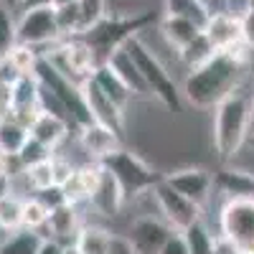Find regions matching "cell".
Returning <instances> with one entry per match:
<instances>
[{"label": "cell", "mask_w": 254, "mask_h": 254, "mask_svg": "<svg viewBox=\"0 0 254 254\" xmlns=\"http://www.w3.org/2000/svg\"><path fill=\"white\" fill-rule=\"evenodd\" d=\"M252 66L254 54L244 44L229 51H216L203 66L188 71L181 79L178 89L183 104L196 112H211L229 92H234L252 74Z\"/></svg>", "instance_id": "obj_1"}, {"label": "cell", "mask_w": 254, "mask_h": 254, "mask_svg": "<svg viewBox=\"0 0 254 254\" xmlns=\"http://www.w3.org/2000/svg\"><path fill=\"white\" fill-rule=\"evenodd\" d=\"M252 89H254V74H249L234 92H229L211 110V150H214L219 165L229 163L231 155L249 140Z\"/></svg>", "instance_id": "obj_2"}, {"label": "cell", "mask_w": 254, "mask_h": 254, "mask_svg": "<svg viewBox=\"0 0 254 254\" xmlns=\"http://www.w3.org/2000/svg\"><path fill=\"white\" fill-rule=\"evenodd\" d=\"M219 196V193H216ZM216 231L226 234L242 254H254V196H219Z\"/></svg>", "instance_id": "obj_3"}, {"label": "cell", "mask_w": 254, "mask_h": 254, "mask_svg": "<svg viewBox=\"0 0 254 254\" xmlns=\"http://www.w3.org/2000/svg\"><path fill=\"white\" fill-rule=\"evenodd\" d=\"M104 168L117 178V183L122 186L127 198H132L135 193H140V190L155 186L163 178L150 163H147L142 155H137L135 150H130V147H122L120 153L107 158L104 160Z\"/></svg>", "instance_id": "obj_4"}, {"label": "cell", "mask_w": 254, "mask_h": 254, "mask_svg": "<svg viewBox=\"0 0 254 254\" xmlns=\"http://www.w3.org/2000/svg\"><path fill=\"white\" fill-rule=\"evenodd\" d=\"M18 41L20 44L36 46L44 51L46 46L61 41L59 20H56V8L54 5H31L18 10Z\"/></svg>", "instance_id": "obj_5"}, {"label": "cell", "mask_w": 254, "mask_h": 254, "mask_svg": "<svg viewBox=\"0 0 254 254\" xmlns=\"http://www.w3.org/2000/svg\"><path fill=\"white\" fill-rule=\"evenodd\" d=\"M153 193L158 198L160 216L171 224V229L186 231L188 226H193L196 221H203V206H198L196 201H190L183 193H178V190L165 178H160L153 186Z\"/></svg>", "instance_id": "obj_6"}, {"label": "cell", "mask_w": 254, "mask_h": 254, "mask_svg": "<svg viewBox=\"0 0 254 254\" xmlns=\"http://www.w3.org/2000/svg\"><path fill=\"white\" fill-rule=\"evenodd\" d=\"M176 229L160 216H127L122 237L130 244L132 254H160L163 244Z\"/></svg>", "instance_id": "obj_7"}, {"label": "cell", "mask_w": 254, "mask_h": 254, "mask_svg": "<svg viewBox=\"0 0 254 254\" xmlns=\"http://www.w3.org/2000/svg\"><path fill=\"white\" fill-rule=\"evenodd\" d=\"M168 183H171L178 193H183L186 198L196 201L198 206H203V216H206V208L208 203L214 201L216 196V183H214V173L206 171L203 165L196 163H188L181 168H173L163 176Z\"/></svg>", "instance_id": "obj_8"}, {"label": "cell", "mask_w": 254, "mask_h": 254, "mask_svg": "<svg viewBox=\"0 0 254 254\" xmlns=\"http://www.w3.org/2000/svg\"><path fill=\"white\" fill-rule=\"evenodd\" d=\"M74 135H76V142L84 150V155L89 160H99V163H104L107 158H112L115 153H120L125 147L122 132H117L110 125L94 122V120L79 125Z\"/></svg>", "instance_id": "obj_9"}, {"label": "cell", "mask_w": 254, "mask_h": 254, "mask_svg": "<svg viewBox=\"0 0 254 254\" xmlns=\"http://www.w3.org/2000/svg\"><path fill=\"white\" fill-rule=\"evenodd\" d=\"M79 89H81L84 107H87V112H89V120L110 125V127H115L117 132H125V110L99 87V84L94 81V76L87 79V81H81Z\"/></svg>", "instance_id": "obj_10"}, {"label": "cell", "mask_w": 254, "mask_h": 254, "mask_svg": "<svg viewBox=\"0 0 254 254\" xmlns=\"http://www.w3.org/2000/svg\"><path fill=\"white\" fill-rule=\"evenodd\" d=\"M203 33L211 41V46L216 51H229L239 44H244L242 38V15L226 13V10H211L206 23H203Z\"/></svg>", "instance_id": "obj_11"}, {"label": "cell", "mask_w": 254, "mask_h": 254, "mask_svg": "<svg viewBox=\"0 0 254 254\" xmlns=\"http://www.w3.org/2000/svg\"><path fill=\"white\" fill-rule=\"evenodd\" d=\"M102 176H104V163H99V160L81 163L76 171H74V176L61 186L64 198H66L69 203H76V206L87 203L94 196V190H97Z\"/></svg>", "instance_id": "obj_12"}, {"label": "cell", "mask_w": 254, "mask_h": 254, "mask_svg": "<svg viewBox=\"0 0 254 254\" xmlns=\"http://www.w3.org/2000/svg\"><path fill=\"white\" fill-rule=\"evenodd\" d=\"M81 226H84V208L76 206V203L64 201V203H59V206L51 208L44 237H54L61 244H71L76 239Z\"/></svg>", "instance_id": "obj_13"}, {"label": "cell", "mask_w": 254, "mask_h": 254, "mask_svg": "<svg viewBox=\"0 0 254 254\" xmlns=\"http://www.w3.org/2000/svg\"><path fill=\"white\" fill-rule=\"evenodd\" d=\"M104 64H107V66L125 81V87L130 89L135 97H147V94H150V89H147V81H145V76H142V71H140V66H137L135 56L130 54V49H127V44L115 46V49L107 54Z\"/></svg>", "instance_id": "obj_14"}, {"label": "cell", "mask_w": 254, "mask_h": 254, "mask_svg": "<svg viewBox=\"0 0 254 254\" xmlns=\"http://www.w3.org/2000/svg\"><path fill=\"white\" fill-rule=\"evenodd\" d=\"M28 132L33 140H38L41 145H46L49 150H56L74 135V125L69 120H64L61 115H54L49 110H41V115L31 122Z\"/></svg>", "instance_id": "obj_15"}, {"label": "cell", "mask_w": 254, "mask_h": 254, "mask_svg": "<svg viewBox=\"0 0 254 254\" xmlns=\"http://www.w3.org/2000/svg\"><path fill=\"white\" fill-rule=\"evenodd\" d=\"M158 31L163 33V38H165L176 51H181V49H186L203 28H201L198 23H193V20H188V18L163 13V15L158 18Z\"/></svg>", "instance_id": "obj_16"}, {"label": "cell", "mask_w": 254, "mask_h": 254, "mask_svg": "<svg viewBox=\"0 0 254 254\" xmlns=\"http://www.w3.org/2000/svg\"><path fill=\"white\" fill-rule=\"evenodd\" d=\"M112 242H115V231L107 224H97V221H87L74 239L81 254H110Z\"/></svg>", "instance_id": "obj_17"}, {"label": "cell", "mask_w": 254, "mask_h": 254, "mask_svg": "<svg viewBox=\"0 0 254 254\" xmlns=\"http://www.w3.org/2000/svg\"><path fill=\"white\" fill-rule=\"evenodd\" d=\"M38 61H41V51L36 46H28V44H18L5 54L3 64L8 66V71L13 76H36L38 71Z\"/></svg>", "instance_id": "obj_18"}, {"label": "cell", "mask_w": 254, "mask_h": 254, "mask_svg": "<svg viewBox=\"0 0 254 254\" xmlns=\"http://www.w3.org/2000/svg\"><path fill=\"white\" fill-rule=\"evenodd\" d=\"M94 81H97L99 87H102L104 92H107V94H110V97H112V99L120 104V107H122L125 112H127V107H130V104L137 99L130 89L125 87V81H122V79H120V76H117V74H115V71L107 66V64H102V66L94 71Z\"/></svg>", "instance_id": "obj_19"}, {"label": "cell", "mask_w": 254, "mask_h": 254, "mask_svg": "<svg viewBox=\"0 0 254 254\" xmlns=\"http://www.w3.org/2000/svg\"><path fill=\"white\" fill-rule=\"evenodd\" d=\"M216 54V49L211 46V41L206 38V33L201 31L190 44L186 46V49H181L178 51V59H181V69H183V76L188 74V71H193V69H198V66H203V64Z\"/></svg>", "instance_id": "obj_20"}, {"label": "cell", "mask_w": 254, "mask_h": 254, "mask_svg": "<svg viewBox=\"0 0 254 254\" xmlns=\"http://www.w3.org/2000/svg\"><path fill=\"white\" fill-rule=\"evenodd\" d=\"M31 140V132H28V127L26 125H20L18 120L8 117V120H0V147L18 158V153L23 150V145Z\"/></svg>", "instance_id": "obj_21"}, {"label": "cell", "mask_w": 254, "mask_h": 254, "mask_svg": "<svg viewBox=\"0 0 254 254\" xmlns=\"http://www.w3.org/2000/svg\"><path fill=\"white\" fill-rule=\"evenodd\" d=\"M18 44V10L10 3L0 0V61Z\"/></svg>", "instance_id": "obj_22"}, {"label": "cell", "mask_w": 254, "mask_h": 254, "mask_svg": "<svg viewBox=\"0 0 254 254\" xmlns=\"http://www.w3.org/2000/svg\"><path fill=\"white\" fill-rule=\"evenodd\" d=\"M49 214H51V206L41 198L38 193L28 196L23 201V229H31V231H46V224H49Z\"/></svg>", "instance_id": "obj_23"}, {"label": "cell", "mask_w": 254, "mask_h": 254, "mask_svg": "<svg viewBox=\"0 0 254 254\" xmlns=\"http://www.w3.org/2000/svg\"><path fill=\"white\" fill-rule=\"evenodd\" d=\"M163 13L188 18V20H193V23H198L203 28L211 8L206 3H201V0H163Z\"/></svg>", "instance_id": "obj_24"}, {"label": "cell", "mask_w": 254, "mask_h": 254, "mask_svg": "<svg viewBox=\"0 0 254 254\" xmlns=\"http://www.w3.org/2000/svg\"><path fill=\"white\" fill-rule=\"evenodd\" d=\"M41 242H44V234L41 231H31V229H15L10 239L5 242V247L0 249V254H36Z\"/></svg>", "instance_id": "obj_25"}, {"label": "cell", "mask_w": 254, "mask_h": 254, "mask_svg": "<svg viewBox=\"0 0 254 254\" xmlns=\"http://www.w3.org/2000/svg\"><path fill=\"white\" fill-rule=\"evenodd\" d=\"M23 173L33 188V193H44V190L54 188L56 181H54V165H51V155L38 160V163H31V165H23Z\"/></svg>", "instance_id": "obj_26"}, {"label": "cell", "mask_w": 254, "mask_h": 254, "mask_svg": "<svg viewBox=\"0 0 254 254\" xmlns=\"http://www.w3.org/2000/svg\"><path fill=\"white\" fill-rule=\"evenodd\" d=\"M110 0H79V18H81V31L79 36L89 33L94 26H99L110 15Z\"/></svg>", "instance_id": "obj_27"}, {"label": "cell", "mask_w": 254, "mask_h": 254, "mask_svg": "<svg viewBox=\"0 0 254 254\" xmlns=\"http://www.w3.org/2000/svg\"><path fill=\"white\" fill-rule=\"evenodd\" d=\"M23 196L13 193V190H5L0 196V224L8 229H20L23 224Z\"/></svg>", "instance_id": "obj_28"}, {"label": "cell", "mask_w": 254, "mask_h": 254, "mask_svg": "<svg viewBox=\"0 0 254 254\" xmlns=\"http://www.w3.org/2000/svg\"><path fill=\"white\" fill-rule=\"evenodd\" d=\"M56 8V20H59V31L61 38H71L79 36L81 31V18H79V0H69V3H59Z\"/></svg>", "instance_id": "obj_29"}, {"label": "cell", "mask_w": 254, "mask_h": 254, "mask_svg": "<svg viewBox=\"0 0 254 254\" xmlns=\"http://www.w3.org/2000/svg\"><path fill=\"white\" fill-rule=\"evenodd\" d=\"M186 242L190 254H211V242H214V229L208 226V221H196L193 226H188Z\"/></svg>", "instance_id": "obj_30"}, {"label": "cell", "mask_w": 254, "mask_h": 254, "mask_svg": "<svg viewBox=\"0 0 254 254\" xmlns=\"http://www.w3.org/2000/svg\"><path fill=\"white\" fill-rule=\"evenodd\" d=\"M54 150H49L46 145H41L38 140H28L26 145H23V150L18 153V163L20 165H31V163H38V160H44V158H49Z\"/></svg>", "instance_id": "obj_31"}, {"label": "cell", "mask_w": 254, "mask_h": 254, "mask_svg": "<svg viewBox=\"0 0 254 254\" xmlns=\"http://www.w3.org/2000/svg\"><path fill=\"white\" fill-rule=\"evenodd\" d=\"M160 254H190V252H188V242H186V234H183V231H173V234L168 237V242L163 244Z\"/></svg>", "instance_id": "obj_32"}, {"label": "cell", "mask_w": 254, "mask_h": 254, "mask_svg": "<svg viewBox=\"0 0 254 254\" xmlns=\"http://www.w3.org/2000/svg\"><path fill=\"white\" fill-rule=\"evenodd\" d=\"M211 254H242V249L231 242L221 231H214V242H211Z\"/></svg>", "instance_id": "obj_33"}, {"label": "cell", "mask_w": 254, "mask_h": 254, "mask_svg": "<svg viewBox=\"0 0 254 254\" xmlns=\"http://www.w3.org/2000/svg\"><path fill=\"white\" fill-rule=\"evenodd\" d=\"M242 38H244V46L254 54V10H247L242 15Z\"/></svg>", "instance_id": "obj_34"}, {"label": "cell", "mask_w": 254, "mask_h": 254, "mask_svg": "<svg viewBox=\"0 0 254 254\" xmlns=\"http://www.w3.org/2000/svg\"><path fill=\"white\" fill-rule=\"evenodd\" d=\"M61 252H64V244H61L59 239L44 237V242H41V247H38L36 254H61Z\"/></svg>", "instance_id": "obj_35"}, {"label": "cell", "mask_w": 254, "mask_h": 254, "mask_svg": "<svg viewBox=\"0 0 254 254\" xmlns=\"http://www.w3.org/2000/svg\"><path fill=\"white\" fill-rule=\"evenodd\" d=\"M15 163H18V158H13V155H8L3 147H0V178H5L13 168H15Z\"/></svg>", "instance_id": "obj_36"}, {"label": "cell", "mask_w": 254, "mask_h": 254, "mask_svg": "<svg viewBox=\"0 0 254 254\" xmlns=\"http://www.w3.org/2000/svg\"><path fill=\"white\" fill-rule=\"evenodd\" d=\"M110 254H132L130 244H127V239H125L122 234H115V242H112V249H110Z\"/></svg>", "instance_id": "obj_37"}, {"label": "cell", "mask_w": 254, "mask_h": 254, "mask_svg": "<svg viewBox=\"0 0 254 254\" xmlns=\"http://www.w3.org/2000/svg\"><path fill=\"white\" fill-rule=\"evenodd\" d=\"M31 5H54V0H18V10L31 8Z\"/></svg>", "instance_id": "obj_38"}, {"label": "cell", "mask_w": 254, "mask_h": 254, "mask_svg": "<svg viewBox=\"0 0 254 254\" xmlns=\"http://www.w3.org/2000/svg\"><path fill=\"white\" fill-rule=\"evenodd\" d=\"M13 231H15V229H8V226H3V224H0V249L5 247V242L10 239V234H13Z\"/></svg>", "instance_id": "obj_39"}, {"label": "cell", "mask_w": 254, "mask_h": 254, "mask_svg": "<svg viewBox=\"0 0 254 254\" xmlns=\"http://www.w3.org/2000/svg\"><path fill=\"white\" fill-rule=\"evenodd\" d=\"M61 254H81V252H79L76 244L71 242V244H64V252H61Z\"/></svg>", "instance_id": "obj_40"}, {"label": "cell", "mask_w": 254, "mask_h": 254, "mask_svg": "<svg viewBox=\"0 0 254 254\" xmlns=\"http://www.w3.org/2000/svg\"><path fill=\"white\" fill-rule=\"evenodd\" d=\"M249 135H254V89H252V120H249Z\"/></svg>", "instance_id": "obj_41"}, {"label": "cell", "mask_w": 254, "mask_h": 254, "mask_svg": "<svg viewBox=\"0 0 254 254\" xmlns=\"http://www.w3.org/2000/svg\"><path fill=\"white\" fill-rule=\"evenodd\" d=\"M201 3H206V5L211 8V10H216V8H219V3H221V0H201Z\"/></svg>", "instance_id": "obj_42"}, {"label": "cell", "mask_w": 254, "mask_h": 254, "mask_svg": "<svg viewBox=\"0 0 254 254\" xmlns=\"http://www.w3.org/2000/svg\"><path fill=\"white\" fill-rule=\"evenodd\" d=\"M5 190H8V176H5V178H0V196H3Z\"/></svg>", "instance_id": "obj_43"}, {"label": "cell", "mask_w": 254, "mask_h": 254, "mask_svg": "<svg viewBox=\"0 0 254 254\" xmlns=\"http://www.w3.org/2000/svg\"><path fill=\"white\" fill-rule=\"evenodd\" d=\"M3 3H10V5H15V10H18V0H3Z\"/></svg>", "instance_id": "obj_44"}, {"label": "cell", "mask_w": 254, "mask_h": 254, "mask_svg": "<svg viewBox=\"0 0 254 254\" xmlns=\"http://www.w3.org/2000/svg\"><path fill=\"white\" fill-rule=\"evenodd\" d=\"M249 10H254V0H249Z\"/></svg>", "instance_id": "obj_45"}, {"label": "cell", "mask_w": 254, "mask_h": 254, "mask_svg": "<svg viewBox=\"0 0 254 254\" xmlns=\"http://www.w3.org/2000/svg\"><path fill=\"white\" fill-rule=\"evenodd\" d=\"M249 142H252V145H254V135H249Z\"/></svg>", "instance_id": "obj_46"}]
</instances>
